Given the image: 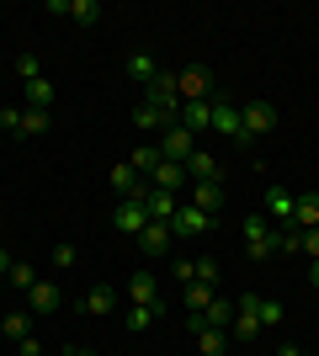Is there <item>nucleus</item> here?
I'll use <instances>...</instances> for the list:
<instances>
[{
  "label": "nucleus",
  "mask_w": 319,
  "mask_h": 356,
  "mask_svg": "<svg viewBox=\"0 0 319 356\" xmlns=\"http://www.w3.org/2000/svg\"><path fill=\"white\" fill-rule=\"evenodd\" d=\"M176 122H181V128H186L192 138H197V134H208V128H213V102H181Z\"/></svg>",
  "instance_id": "nucleus-10"
},
{
  "label": "nucleus",
  "mask_w": 319,
  "mask_h": 356,
  "mask_svg": "<svg viewBox=\"0 0 319 356\" xmlns=\"http://www.w3.org/2000/svg\"><path fill=\"white\" fill-rule=\"evenodd\" d=\"M186 176H192V181H218V160H213L208 149H197V154L186 160Z\"/></svg>",
  "instance_id": "nucleus-24"
},
{
  "label": "nucleus",
  "mask_w": 319,
  "mask_h": 356,
  "mask_svg": "<svg viewBox=\"0 0 319 356\" xmlns=\"http://www.w3.org/2000/svg\"><path fill=\"white\" fill-rule=\"evenodd\" d=\"M277 128V106L272 102H240V138L234 144H256Z\"/></svg>",
  "instance_id": "nucleus-1"
},
{
  "label": "nucleus",
  "mask_w": 319,
  "mask_h": 356,
  "mask_svg": "<svg viewBox=\"0 0 319 356\" xmlns=\"http://www.w3.org/2000/svg\"><path fill=\"white\" fill-rule=\"evenodd\" d=\"M309 287L319 293V261H309Z\"/></svg>",
  "instance_id": "nucleus-42"
},
{
  "label": "nucleus",
  "mask_w": 319,
  "mask_h": 356,
  "mask_svg": "<svg viewBox=\"0 0 319 356\" xmlns=\"http://www.w3.org/2000/svg\"><path fill=\"white\" fill-rule=\"evenodd\" d=\"M144 208H149V218L170 223V218H176V208H181V197H176V192H160V186H149V197H144Z\"/></svg>",
  "instance_id": "nucleus-16"
},
{
  "label": "nucleus",
  "mask_w": 319,
  "mask_h": 356,
  "mask_svg": "<svg viewBox=\"0 0 319 356\" xmlns=\"http://www.w3.org/2000/svg\"><path fill=\"white\" fill-rule=\"evenodd\" d=\"M69 16H75V27H96L101 22V0H69Z\"/></svg>",
  "instance_id": "nucleus-27"
},
{
  "label": "nucleus",
  "mask_w": 319,
  "mask_h": 356,
  "mask_svg": "<svg viewBox=\"0 0 319 356\" xmlns=\"http://www.w3.org/2000/svg\"><path fill=\"white\" fill-rule=\"evenodd\" d=\"M213 134L240 138V102H229V96H213Z\"/></svg>",
  "instance_id": "nucleus-9"
},
{
  "label": "nucleus",
  "mask_w": 319,
  "mask_h": 356,
  "mask_svg": "<svg viewBox=\"0 0 319 356\" xmlns=\"http://www.w3.org/2000/svg\"><path fill=\"white\" fill-rule=\"evenodd\" d=\"M170 223H160V218H149V229H144V234H138V250L149 255V261H160V255H170Z\"/></svg>",
  "instance_id": "nucleus-7"
},
{
  "label": "nucleus",
  "mask_w": 319,
  "mask_h": 356,
  "mask_svg": "<svg viewBox=\"0 0 319 356\" xmlns=\"http://www.w3.org/2000/svg\"><path fill=\"white\" fill-rule=\"evenodd\" d=\"M272 250L277 255H298L304 250V229H272Z\"/></svg>",
  "instance_id": "nucleus-26"
},
{
  "label": "nucleus",
  "mask_w": 319,
  "mask_h": 356,
  "mask_svg": "<svg viewBox=\"0 0 319 356\" xmlns=\"http://www.w3.org/2000/svg\"><path fill=\"white\" fill-rule=\"evenodd\" d=\"M122 70H128V80H138V86L149 90L154 80H160V59H154L149 48H133V54H128V64H122Z\"/></svg>",
  "instance_id": "nucleus-6"
},
{
  "label": "nucleus",
  "mask_w": 319,
  "mask_h": 356,
  "mask_svg": "<svg viewBox=\"0 0 319 356\" xmlns=\"http://www.w3.org/2000/svg\"><path fill=\"white\" fill-rule=\"evenodd\" d=\"M128 165H133L138 176H154V165H160V149H154V144H138L133 154H128Z\"/></svg>",
  "instance_id": "nucleus-28"
},
{
  "label": "nucleus",
  "mask_w": 319,
  "mask_h": 356,
  "mask_svg": "<svg viewBox=\"0 0 319 356\" xmlns=\"http://www.w3.org/2000/svg\"><path fill=\"white\" fill-rule=\"evenodd\" d=\"M202 325H213V330L234 325V303H229V298H213L208 309H202Z\"/></svg>",
  "instance_id": "nucleus-25"
},
{
  "label": "nucleus",
  "mask_w": 319,
  "mask_h": 356,
  "mask_svg": "<svg viewBox=\"0 0 319 356\" xmlns=\"http://www.w3.org/2000/svg\"><path fill=\"white\" fill-rule=\"evenodd\" d=\"M43 134H48V112L27 106V112H22V138H43Z\"/></svg>",
  "instance_id": "nucleus-29"
},
{
  "label": "nucleus",
  "mask_w": 319,
  "mask_h": 356,
  "mask_svg": "<svg viewBox=\"0 0 319 356\" xmlns=\"http://www.w3.org/2000/svg\"><path fill=\"white\" fill-rule=\"evenodd\" d=\"M202 229H213V213L181 202V208H176V218H170V234H202Z\"/></svg>",
  "instance_id": "nucleus-12"
},
{
  "label": "nucleus",
  "mask_w": 319,
  "mask_h": 356,
  "mask_svg": "<svg viewBox=\"0 0 319 356\" xmlns=\"http://www.w3.org/2000/svg\"><path fill=\"white\" fill-rule=\"evenodd\" d=\"M186 325H192V335H197V351L202 356H224L229 351V335H224V330H213V325H202V314H192Z\"/></svg>",
  "instance_id": "nucleus-11"
},
{
  "label": "nucleus",
  "mask_w": 319,
  "mask_h": 356,
  "mask_svg": "<svg viewBox=\"0 0 319 356\" xmlns=\"http://www.w3.org/2000/svg\"><path fill=\"white\" fill-rule=\"evenodd\" d=\"M213 298H218V293H213V282H186L181 303H186V314H202V309L213 303Z\"/></svg>",
  "instance_id": "nucleus-23"
},
{
  "label": "nucleus",
  "mask_w": 319,
  "mask_h": 356,
  "mask_svg": "<svg viewBox=\"0 0 319 356\" xmlns=\"http://www.w3.org/2000/svg\"><path fill=\"white\" fill-rule=\"evenodd\" d=\"M54 266H59V271L75 266V245H54Z\"/></svg>",
  "instance_id": "nucleus-38"
},
{
  "label": "nucleus",
  "mask_w": 319,
  "mask_h": 356,
  "mask_svg": "<svg viewBox=\"0 0 319 356\" xmlns=\"http://www.w3.org/2000/svg\"><path fill=\"white\" fill-rule=\"evenodd\" d=\"M59 356H69V351H59Z\"/></svg>",
  "instance_id": "nucleus-46"
},
{
  "label": "nucleus",
  "mask_w": 319,
  "mask_h": 356,
  "mask_svg": "<svg viewBox=\"0 0 319 356\" xmlns=\"http://www.w3.org/2000/svg\"><path fill=\"white\" fill-rule=\"evenodd\" d=\"M186 181H192V176H186V165L160 160V165H154V176H149V186H160V192H181Z\"/></svg>",
  "instance_id": "nucleus-14"
},
{
  "label": "nucleus",
  "mask_w": 319,
  "mask_h": 356,
  "mask_svg": "<svg viewBox=\"0 0 319 356\" xmlns=\"http://www.w3.org/2000/svg\"><path fill=\"white\" fill-rule=\"evenodd\" d=\"M154 314H165V303H128V314H122V325L133 330V335H144V330L154 325Z\"/></svg>",
  "instance_id": "nucleus-19"
},
{
  "label": "nucleus",
  "mask_w": 319,
  "mask_h": 356,
  "mask_svg": "<svg viewBox=\"0 0 319 356\" xmlns=\"http://www.w3.org/2000/svg\"><path fill=\"white\" fill-rule=\"evenodd\" d=\"M245 250H250V261H272V218L266 213H250L245 218Z\"/></svg>",
  "instance_id": "nucleus-2"
},
{
  "label": "nucleus",
  "mask_w": 319,
  "mask_h": 356,
  "mask_svg": "<svg viewBox=\"0 0 319 356\" xmlns=\"http://www.w3.org/2000/svg\"><path fill=\"white\" fill-rule=\"evenodd\" d=\"M6 277H11V287H22V293H27V287L38 282V277H32V266H22V261H16V266L6 271Z\"/></svg>",
  "instance_id": "nucleus-35"
},
{
  "label": "nucleus",
  "mask_w": 319,
  "mask_h": 356,
  "mask_svg": "<svg viewBox=\"0 0 319 356\" xmlns=\"http://www.w3.org/2000/svg\"><path fill=\"white\" fill-rule=\"evenodd\" d=\"M293 229H319V192H298V202H293Z\"/></svg>",
  "instance_id": "nucleus-18"
},
{
  "label": "nucleus",
  "mask_w": 319,
  "mask_h": 356,
  "mask_svg": "<svg viewBox=\"0 0 319 356\" xmlns=\"http://www.w3.org/2000/svg\"><path fill=\"white\" fill-rule=\"evenodd\" d=\"M170 277H176V282H197V261H176V266H170Z\"/></svg>",
  "instance_id": "nucleus-37"
},
{
  "label": "nucleus",
  "mask_w": 319,
  "mask_h": 356,
  "mask_svg": "<svg viewBox=\"0 0 319 356\" xmlns=\"http://www.w3.org/2000/svg\"><path fill=\"white\" fill-rule=\"evenodd\" d=\"M304 255H309V261H319V229H304Z\"/></svg>",
  "instance_id": "nucleus-40"
},
{
  "label": "nucleus",
  "mask_w": 319,
  "mask_h": 356,
  "mask_svg": "<svg viewBox=\"0 0 319 356\" xmlns=\"http://www.w3.org/2000/svg\"><path fill=\"white\" fill-rule=\"evenodd\" d=\"M192 208L218 213L224 208V181H192Z\"/></svg>",
  "instance_id": "nucleus-15"
},
{
  "label": "nucleus",
  "mask_w": 319,
  "mask_h": 356,
  "mask_svg": "<svg viewBox=\"0 0 319 356\" xmlns=\"http://www.w3.org/2000/svg\"><path fill=\"white\" fill-rule=\"evenodd\" d=\"M282 319H288V309H282L277 298H261V330H266V325H282Z\"/></svg>",
  "instance_id": "nucleus-33"
},
{
  "label": "nucleus",
  "mask_w": 319,
  "mask_h": 356,
  "mask_svg": "<svg viewBox=\"0 0 319 356\" xmlns=\"http://www.w3.org/2000/svg\"><path fill=\"white\" fill-rule=\"evenodd\" d=\"M144 102H154L170 122H176V112H181V86H176V70H160V80L144 90Z\"/></svg>",
  "instance_id": "nucleus-3"
},
{
  "label": "nucleus",
  "mask_w": 319,
  "mask_h": 356,
  "mask_svg": "<svg viewBox=\"0 0 319 356\" xmlns=\"http://www.w3.org/2000/svg\"><path fill=\"white\" fill-rule=\"evenodd\" d=\"M176 86H181V102H213V74L202 70V64L176 70Z\"/></svg>",
  "instance_id": "nucleus-5"
},
{
  "label": "nucleus",
  "mask_w": 319,
  "mask_h": 356,
  "mask_svg": "<svg viewBox=\"0 0 319 356\" xmlns=\"http://www.w3.org/2000/svg\"><path fill=\"white\" fill-rule=\"evenodd\" d=\"M293 202H298V192H288V186H266V218H272V223L293 229Z\"/></svg>",
  "instance_id": "nucleus-8"
},
{
  "label": "nucleus",
  "mask_w": 319,
  "mask_h": 356,
  "mask_svg": "<svg viewBox=\"0 0 319 356\" xmlns=\"http://www.w3.org/2000/svg\"><path fill=\"white\" fill-rule=\"evenodd\" d=\"M112 218H117L122 234H133V239L149 229V208H144V202H117V213H112Z\"/></svg>",
  "instance_id": "nucleus-13"
},
{
  "label": "nucleus",
  "mask_w": 319,
  "mask_h": 356,
  "mask_svg": "<svg viewBox=\"0 0 319 356\" xmlns=\"http://www.w3.org/2000/svg\"><path fill=\"white\" fill-rule=\"evenodd\" d=\"M27 102L38 106V112H48V106H54V86H48V80H27Z\"/></svg>",
  "instance_id": "nucleus-30"
},
{
  "label": "nucleus",
  "mask_w": 319,
  "mask_h": 356,
  "mask_svg": "<svg viewBox=\"0 0 319 356\" xmlns=\"http://www.w3.org/2000/svg\"><path fill=\"white\" fill-rule=\"evenodd\" d=\"M192 154H197V138L186 134L181 122H170L165 134H160V160H176V165H186Z\"/></svg>",
  "instance_id": "nucleus-4"
},
{
  "label": "nucleus",
  "mask_w": 319,
  "mask_h": 356,
  "mask_svg": "<svg viewBox=\"0 0 319 356\" xmlns=\"http://www.w3.org/2000/svg\"><path fill=\"white\" fill-rule=\"evenodd\" d=\"M229 330H234V341H256L261 319H256V314H234V325H229Z\"/></svg>",
  "instance_id": "nucleus-31"
},
{
  "label": "nucleus",
  "mask_w": 319,
  "mask_h": 356,
  "mask_svg": "<svg viewBox=\"0 0 319 356\" xmlns=\"http://www.w3.org/2000/svg\"><path fill=\"white\" fill-rule=\"evenodd\" d=\"M27 298H32V309L38 314H54L64 303V293H59V282H43V277H38V282L27 287Z\"/></svg>",
  "instance_id": "nucleus-17"
},
{
  "label": "nucleus",
  "mask_w": 319,
  "mask_h": 356,
  "mask_svg": "<svg viewBox=\"0 0 319 356\" xmlns=\"http://www.w3.org/2000/svg\"><path fill=\"white\" fill-rule=\"evenodd\" d=\"M69 356H96V351H85V346H80V351H75V346H69Z\"/></svg>",
  "instance_id": "nucleus-45"
},
{
  "label": "nucleus",
  "mask_w": 319,
  "mask_h": 356,
  "mask_svg": "<svg viewBox=\"0 0 319 356\" xmlns=\"http://www.w3.org/2000/svg\"><path fill=\"white\" fill-rule=\"evenodd\" d=\"M133 128H144V134H154V128H160V134H165L170 118H165V112H160L154 102H138V106H133Z\"/></svg>",
  "instance_id": "nucleus-21"
},
{
  "label": "nucleus",
  "mask_w": 319,
  "mask_h": 356,
  "mask_svg": "<svg viewBox=\"0 0 319 356\" xmlns=\"http://www.w3.org/2000/svg\"><path fill=\"white\" fill-rule=\"evenodd\" d=\"M277 356H304V351H298V346H282V351H277Z\"/></svg>",
  "instance_id": "nucleus-44"
},
{
  "label": "nucleus",
  "mask_w": 319,
  "mask_h": 356,
  "mask_svg": "<svg viewBox=\"0 0 319 356\" xmlns=\"http://www.w3.org/2000/svg\"><path fill=\"white\" fill-rule=\"evenodd\" d=\"M112 309H117V287L96 282L91 293H85V314H112Z\"/></svg>",
  "instance_id": "nucleus-22"
},
{
  "label": "nucleus",
  "mask_w": 319,
  "mask_h": 356,
  "mask_svg": "<svg viewBox=\"0 0 319 356\" xmlns=\"http://www.w3.org/2000/svg\"><path fill=\"white\" fill-rule=\"evenodd\" d=\"M0 128L22 138V112H16V106H0Z\"/></svg>",
  "instance_id": "nucleus-36"
},
{
  "label": "nucleus",
  "mask_w": 319,
  "mask_h": 356,
  "mask_svg": "<svg viewBox=\"0 0 319 356\" xmlns=\"http://www.w3.org/2000/svg\"><path fill=\"white\" fill-rule=\"evenodd\" d=\"M128 298H133V303H160V282H154V271H133V277H128Z\"/></svg>",
  "instance_id": "nucleus-20"
},
{
  "label": "nucleus",
  "mask_w": 319,
  "mask_h": 356,
  "mask_svg": "<svg viewBox=\"0 0 319 356\" xmlns=\"http://www.w3.org/2000/svg\"><path fill=\"white\" fill-rule=\"evenodd\" d=\"M0 330H6L11 341H27V314H6V319H0Z\"/></svg>",
  "instance_id": "nucleus-34"
},
{
  "label": "nucleus",
  "mask_w": 319,
  "mask_h": 356,
  "mask_svg": "<svg viewBox=\"0 0 319 356\" xmlns=\"http://www.w3.org/2000/svg\"><path fill=\"white\" fill-rule=\"evenodd\" d=\"M16 356H43V346H38V341L27 335V341H16Z\"/></svg>",
  "instance_id": "nucleus-41"
},
{
  "label": "nucleus",
  "mask_w": 319,
  "mask_h": 356,
  "mask_svg": "<svg viewBox=\"0 0 319 356\" xmlns=\"http://www.w3.org/2000/svg\"><path fill=\"white\" fill-rule=\"evenodd\" d=\"M197 282H218V261H208V255H202V261H197Z\"/></svg>",
  "instance_id": "nucleus-39"
},
{
  "label": "nucleus",
  "mask_w": 319,
  "mask_h": 356,
  "mask_svg": "<svg viewBox=\"0 0 319 356\" xmlns=\"http://www.w3.org/2000/svg\"><path fill=\"white\" fill-rule=\"evenodd\" d=\"M16 74H22V86H27V80H43V59H38V54H22V59H16Z\"/></svg>",
  "instance_id": "nucleus-32"
},
{
  "label": "nucleus",
  "mask_w": 319,
  "mask_h": 356,
  "mask_svg": "<svg viewBox=\"0 0 319 356\" xmlns=\"http://www.w3.org/2000/svg\"><path fill=\"white\" fill-rule=\"evenodd\" d=\"M16 261H11V250H6V245H0V271H11Z\"/></svg>",
  "instance_id": "nucleus-43"
}]
</instances>
